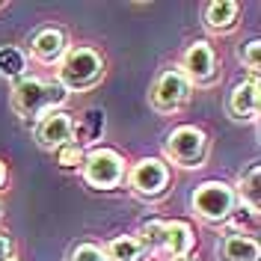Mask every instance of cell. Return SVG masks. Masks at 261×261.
Listing matches in <instances>:
<instances>
[{"instance_id": "obj_6", "label": "cell", "mask_w": 261, "mask_h": 261, "mask_svg": "<svg viewBox=\"0 0 261 261\" xmlns=\"http://www.w3.org/2000/svg\"><path fill=\"white\" fill-rule=\"evenodd\" d=\"M125 178H128L130 193L151 202V199H161L169 190V166L161 158H143L125 172Z\"/></svg>"}, {"instance_id": "obj_16", "label": "cell", "mask_w": 261, "mask_h": 261, "mask_svg": "<svg viewBox=\"0 0 261 261\" xmlns=\"http://www.w3.org/2000/svg\"><path fill=\"white\" fill-rule=\"evenodd\" d=\"M104 255H107V261H143L146 246L140 244L137 234H122L104 246Z\"/></svg>"}, {"instance_id": "obj_26", "label": "cell", "mask_w": 261, "mask_h": 261, "mask_svg": "<svg viewBox=\"0 0 261 261\" xmlns=\"http://www.w3.org/2000/svg\"><path fill=\"white\" fill-rule=\"evenodd\" d=\"M0 217H3V208H0Z\"/></svg>"}, {"instance_id": "obj_7", "label": "cell", "mask_w": 261, "mask_h": 261, "mask_svg": "<svg viewBox=\"0 0 261 261\" xmlns=\"http://www.w3.org/2000/svg\"><path fill=\"white\" fill-rule=\"evenodd\" d=\"M190 95H193V83L187 81L181 74V68H175V65L161 71L154 86H151V92H148L151 107L158 113H178L181 107L190 101Z\"/></svg>"}, {"instance_id": "obj_12", "label": "cell", "mask_w": 261, "mask_h": 261, "mask_svg": "<svg viewBox=\"0 0 261 261\" xmlns=\"http://www.w3.org/2000/svg\"><path fill=\"white\" fill-rule=\"evenodd\" d=\"M193 246H196V234L184 220H163V246H161L163 255H169L172 261H181L193 252Z\"/></svg>"}, {"instance_id": "obj_8", "label": "cell", "mask_w": 261, "mask_h": 261, "mask_svg": "<svg viewBox=\"0 0 261 261\" xmlns=\"http://www.w3.org/2000/svg\"><path fill=\"white\" fill-rule=\"evenodd\" d=\"M33 137H36V143L42 148L57 151L65 143H74V119H71V113H65V110H48V113H42L36 119Z\"/></svg>"}, {"instance_id": "obj_22", "label": "cell", "mask_w": 261, "mask_h": 261, "mask_svg": "<svg viewBox=\"0 0 261 261\" xmlns=\"http://www.w3.org/2000/svg\"><path fill=\"white\" fill-rule=\"evenodd\" d=\"M68 261H107V255L98 244H77L68 252Z\"/></svg>"}, {"instance_id": "obj_27", "label": "cell", "mask_w": 261, "mask_h": 261, "mask_svg": "<svg viewBox=\"0 0 261 261\" xmlns=\"http://www.w3.org/2000/svg\"><path fill=\"white\" fill-rule=\"evenodd\" d=\"M181 261H190V258H181Z\"/></svg>"}, {"instance_id": "obj_13", "label": "cell", "mask_w": 261, "mask_h": 261, "mask_svg": "<svg viewBox=\"0 0 261 261\" xmlns=\"http://www.w3.org/2000/svg\"><path fill=\"white\" fill-rule=\"evenodd\" d=\"M241 18V3L238 0H211L202 9V21L211 33H231Z\"/></svg>"}, {"instance_id": "obj_14", "label": "cell", "mask_w": 261, "mask_h": 261, "mask_svg": "<svg viewBox=\"0 0 261 261\" xmlns=\"http://www.w3.org/2000/svg\"><path fill=\"white\" fill-rule=\"evenodd\" d=\"M217 255H220V261H261V246L255 238L228 231L217 246Z\"/></svg>"}, {"instance_id": "obj_18", "label": "cell", "mask_w": 261, "mask_h": 261, "mask_svg": "<svg viewBox=\"0 0 261 261\" xmlns=\"http://www.w3.org/2000/svg\"><path fill=\"white\" fill-rule=\"evenodd\" d=\"M27 71V60L15 45H3L0 48V74L9 77V81H21Z\"/></svg>"}, {"instance_id": "obj_23", "label": "cell", "mask_w": 261, "mask_h": 261, "mask_svg": "<svg viewBox=\"0 0 261 261\" xmlns=\"http://www.w3.org/2000/svg\"><path fill=\"white\" fill-rule=\"evenodd\" d=\"M241 60H244V65L252 74H258V68H261V42L258 39H249L246 42L244 50H241Z\"/></svg>"}, {"instance_id": "obj_19", "label": "cell", "mask_w": 261, "mask_h": 261, "mask_svg": "<svg viewBox=\"0 0 261 261\" xmlns=\"http://www.w3.org/2000/svg\"><path fill=\"white\" fill-rule=\"evenodd\" d=\"M226 223L234 228L231 234H246V238H252V231L258 228V211H252V208H246V205H234V211L228 214Z\"/></svg>"}, {"instance_id": "obj_3", "label": "cell", "mask_w": 261, "mask_h": 261, "mask_svg": "<svg viewBox=\"0 0 261 261\" xmlns=\"http://www.w3.org/2000/svg\"><path fill=\"white\" fill-rule=\"evenodd\" d=\"M166 161L181 169H199L208 158V134L196 125H178L166 134L163 140Z\"/></svg>"}, {"instance_id": "obj_15", "label": "cell", "mask_w": 261, "mask_h": 261, "mask_svg": "<svg viewBox=\"0 0 261 261\" xmlns=\"http://www.w3.org/2000/svg\"><path fill=\"white\" fill-rule=\"evenodd\" d=\"M231 190H234L238 205L261 211V166L258 163H249L246 172H241V178H238V187H231Z\"/></svg>"}, {"instance_id": "obj_2", "label": "cell", "mask_w": 261, "mask_h": 261, "mask_svg": "<svg viewBox=\"0 0 261 261\" xmlns=\"http://www.w3.org/2000/svg\"><path fill=\"white\" fill-rule=\"evenodd\" d=\"M104 77V57L89 45H77L68 48L65 57L57 65V83L65 92H83L98 86Z\"/></svg>"}, {"instance_id": "obj_11", "label": "cell", "mask_w": 261, "mask_h": 261, "mask_svg": "<svg viewBox=\"0 0 261 261\" xmlns=\"http://www.w3.org/2000/svg\"><path fill=\"white\" fill-rule=\"evenodd\" d=\"M68 50V36L63 27H42L30 39V57L39 65H60Z\"/></svg>"}, {"instance_id": "obj_1", "label": "cell", "mask_w": 261, "mask_h": 261, "mask_svg": "<svg viewBox=\"0 0 261 261\" xmlns=\"http://www.w3.org/2000/svg\"><path fill=\"white\" fill-rule=\"evenodd\" d=\"M65 92L63 86L54 81H42V77H30V74H24L21 81H15L12 86V95H9V104H12V110H15L24 122H36L42 113H48V110H63Z\"/></svg>"}, {"instance_id": "obj_5", "label": "cell", "mask_w": 261, "mask_h": 261, "mask_svg": "<svg viewBox=\"0 0 261 261\" xmlns=\"http://www.w3.org/2000/svg\"><path fill=\"white\" fill-rule=\"evenodd\" d=\"M190 205H193L196 217H202L205 223H226L238 199H234L231 184L226 181H202L190 196Z\"/></svg>"}, {"instance_id": "obj_10", "label": "cell", "mask_w": 261, "mask_h": 261, "mask_svg": "<svg viewBox=\"0 0 261 261\" xmlns=\"http://www.w3.org/2000/svg\"><path fill=\"white\" fill-rule=\"evenodd\" d=\"M261 107V92H258V74H252L249 81H241L228 92L226 110L234 122H255Z\"/></svg>"}, {"instance_id": "obj_9", "label": "cell", "mask_w": 261, "mask_h": 261, "mask_svg": "<svg viewBox=\"0 0 261 261\" xmlns=\"http://www.w3.org/2000/svg\"><path fill=\"white\" fill-rule=\"evenodd\" d=\"M178 68H181V74L193 83V86H208V83L217 81L220 63H217V54H214L211 45H208V42H202V39H196L193 45L184 50Z\"/></svg>"}, {"instance_id": "obj_25", "label": "cell", "mask_w": 261, "mask_h": 261, "mask_svg": "<svg viewBox=\"0 0 261 261\" xmlns=\"http://www.w3.org/2000/svg\"><path fill=\"white\" fill-rule=\"evenodd\" d=\"M6 178H9V172H6V163L0 161V190L6 187Z\"/></svg>"}, {"instance_id": "obj_20", "label": "cell", "mask_w": 261, "mask_h": 261, "mask_svg": "<svg viewBox=\"0 0 261 261\" xmlns=\"http://www.w3.org/2000/svg\"><path fill=\"white\" fill-rule=\"evenodd\" d=\"M140 244L146 246V252H161L163 246V220H146L140 226Z\"/></svg>"}, {"instance_id": "obj_17", "label": "cell", "mask_w": 261, "mask_h": 261, "mask_svg": "<svg viewBox=\"0 0 261 261\" xmlns=\"http://www.w3.org/2000/svg\"><path fill=\"white\" fill-rule=\"evenodd\" d=\"M101 134H104V110H86V113L74 122V143L81 146V143H95L101 140Z\"/></svg>"}, {"instance_id": "obj_21", "label": "cell", "mask_w": 261, "mask_h": 261, "mask_svg": "<svg viewBox=\"0 0 261 261\" xmlns=\"http://www.w3.org/2000/svg\"><path fill=\"white\" fill-rule=\"evenodd\" d=\"M54 158H57V166H60V169H81L86 151H83V146H77V143H65L63 148L54 151Z\"/></svg>"}, {"instance_id": "obj_4", "label": "cell", "mask_w": 261, "mask_h": 261, "mask_svg": "<svg viewBox=\"0 0 261 261\" xmlns=\"http://www.w3.org/2000/svg\"><path fill=\"white\" fill-rule=\"evenodd\" d=\"M83 181L95 190H116L125 181V158L116 148H92L83 158Z\"/></svg>"}, {"instance_id": "obj_24", "label": "cell", "mask_w": 261, "mask_h": 261, "mask_svg": "<svg viewBox=\"0 0 261 261\" xmlns=\"http://www.w3.org/2000/svg\"><path fill=\"white\" fill-rule=\"evenodd\" d=\"M15 255V244H12V238L6 234V231H0V261H12Z\"/></svg>"}, {"instance_id": "obj_28", "label": "cell", "mask_w": 261, "mask_h": 261, "mask_svg": "<svg viewBox=\"0 0 261 261\" xmlns=\"http://www.w3.org/2000/svg\"><path fill=\"white\" fill-rule=\"evenodd\" d=\"M0 6H3V3H0Z\"/></svg>"}]
</instances>
